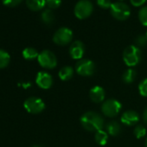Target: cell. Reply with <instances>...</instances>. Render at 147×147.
Segmentation results:
<instances>
[{
	"instance_id": "cell-17",
	"label": "cell",
	"mask_w": 147,
	"mask_h": 147,
	"mask_svg": "<svg viewBox=\"0 0 147 147\" xmlns=\"http://www.w3.org/2000/svg\"><path fill=\"white\" fill-rule=\"evenodd\" d=\"M137 76V73L134 69L132 68H128L126 69L122 75V81L125 84H131L132 83Z\"/></svg>"
},
{
	"instance_id": "cell-14",
	"label": "cell",
	"mask_w": 147,
	"mask_h": 147,
	"mask_svg": "<svg viewBox=\"0 0 147 147\" xmlns=\"http://www.w3.org/2000/svg\"><path fill=\"white\" fill-rule=\"evenodd\" d=\"M106 131L110 136H118L121 131V125L118 121L112 120L106 125Z\"/></svg>"
},
{
	"instance_id": "cell-26",
	"label": "cell",
	"mask_w": 147,
	"mask_h": 147,
	"mask_svg": "<svg viewBox=\"0 0 147 147\" xmlns=\"http://www.w3.org/2000/svg\"><path fill=\"white\" fill-rule=\"evenodd\" d=\"M61 4V0H46V5L49 9H56Z\"/></svg>"
},
{
	"instance_id": "cell-2",
	"label": "cell",
	"mask_w": 147,
	"mask_h": 147,
	"mask_svg": "<svg viewBox=\"0 0 147 147\" xmlns=\"http://www.w3.org/2000/svg\"><path fill=\"white\" fill-rule=\"evenodd\" d=\"M141 60V50L136 45L126 47L123 52V61L130 67L137 66Z\"/></svg>"
},
{
	"instance_id": "cell-12",
	"label": "cell",
	"mask_w": 147,
	"mask_h": 147,
	"mask_svg": "<svg viewBox=\"0 0 147 147\" xmlns=\"http://www.w3.org/2000/svg\"><path fill=\"white\" fill-rule=\"evenodd\" d=\"M85 53V46L82 42L76 41L74 42L69 48L70 56L75 60H82Z\"/></svg>"
},
{
	"instance_id": "cell-15",
	"label": "cell",
	"mask_w": 147,
	"mask_h": 147,
	"mask_svg": "<svg viewBox=\"0 0 147 147\" xmlns=\"http://www.w3.org/2000/svg\"><path fill=\"white\" fill-rule=\"evenodd\" d=\"M73 76H74V69L70 66H65L61 67L58 73L59 78L63 82L69 81L73 77Z\"/></svg>"
},
{
	"instance_id": "cell-33",
	"label": "cell",
	"mask_w": 147,
	"mask_h": 147,
	"mask_svg": "<svg viewBox=\"0 0 147 147\" xmlns=\"http://www.w3.org/2000/svg\"><path fill=\"white\" fill-rule=\"evenodd\" d=\"M145 36H146V37H147V32H146V35H145Z\"/></svg>"
},
{
	"instance_id": "cell-28",
	"label": "cell",
	"mask_w": 147,
	"mask_h": 147,
	"mask_svg": "<svg viewBox=\"0 0 147 147\" xmlns=\"http://www.w3.org/2000/svg\"><path fill=\"white\" fill-rule=\"evenodd\" d=\"M22 1L23 0H2V2L5 5L10 6V7L16 6V5H19Z\"/></svg>"
},
{
	"instance_id": "cell-31",
	"label": "cell",
	"mask_w": 147,
	"mask_h": 147,
	"mask_svg": "<svg viewBox=\"0 0 147 147\" xmlns=\"http://www.w3.org/2000/svg\"><path fill=\"white\" fill-rule=\"evenodd\" d=\"M145 147H147V138H146V140H145Z\"/></svg>"
},
{
	"instance_id": "cell-32",
	"label": "cell",
	"mask_w": 147,
	"mask_h": 147,
	"mask_svg": "<svg viewBox=\"0 0 147 147\" xmlns=\"http://www.w3.org/2000/svg\"><path fill=\"white\" fill-rule=\"evenodd\" d=\"M32 147H41V146H39V145H34V146H32Z\"/></svg>"
},
{
	"instance_id": "cell-1",
	"label": "cell",
	"mask_w": 147,
	"mask_h": 147,
	"mask_svg": "<svg viewBox=\"0 0 147 147\" xmlns=\"http://www.w3.org/2000/svg\"><path fill=\"white\" fill-rule=\"evenodd\" d=\"M82 126L92 132H96L100 130H102L104 127V119L103 117L94 111H89L82 114L80 119Z\"/></svg>"
},
{
	"instance_id": "cell-5",
	"label": "cell",
	"mask_w": 147,
	"mask_h": 147,
	"mask_svg": "<svg viewBox=\"0 0 147 147\" xmlns=\"http://www.w3.org/2000/svg\"><path fill=\"white\" fill-rule=\"evenodd\" d=\"M37 61L40 66L46 69H53L57 65V59L55 55L48 49L42 50L41 53H39Z\"/></svg>"
},
{
	"instance_id": "cell-25",
	"label": "cell",
	"mask_w": 147,
	"mask_h": 147,
	"mask_svg": "<svg viewBox=\"0 0 147 147\" xmlns=\"http://www.w3.org/2000/svg\"><path fill=\"white\" fill-rule=\"evenodd\" d=\"M136 46L140 48V47H144L146 44H147V37L146 36H144V35H140L138 36L137 38H136Z\"/></svg>"
},
{
	"instance_id": "cell-27",
	"label": "cell",
	"mask_w": 147,
	"mask_h": 147,
	"mask_svg": "<svg viewBox=\"0 0 147 147\" xmlns=\"http://www.w3.org/2000/svg\"><path fill=\"white\" fill-rule=\"evenodd\" d=\"M97 4L100 7L103 9L111 8V5H112L111 0H97Z\"/></svg>"
},
{
	"instance_id": "cell-6",
	"label": "cell",
	"mask_w": 147,
	"mask_h": 147,
	"mask_svg": "<svg viewBox=\"0 0 147 147\" xmlns=\"http://www.w3.org/2000/svg\"><path fill=\"white\" fill-rule=\"evenodd\" d=\"M111 14L112 16L119 21H124L126 20L131 14L130 8L127 5L121 3V2H116L112 4L111 5Z\"/></svg>"
},
{
	"instance_id": "cell-19",
	"label": "cell",
	"mask_w": 147,
	"mask_h": 147,
	"mask_svg": "<svg viewBox=\"0 0 147 147\" xmlns=\"http://www.w3.org/2000/svg\"><path fill=\"white\" fill-rule=\"evenodd\" d=\"M42 20L45 24L50 25L55 21V14L50 9H45L41 15Z\"/></svg>"
},
{
	"instance_id": "cell-4",
	"label": "cell",
	"mask_w": 147,
	"mask_h": 147,
	"mask_svg": "<svg viewBox=\"0 0 147 147\" xmlns=\"http://www.w3.org/2000/svg\"><path fill=\"white\" fill-rule=\"evenodd\" d=\"M76 71L81 76H92L95 72V64L89 59L79 60L76 65Z\"/></svg>"
},
{
	"instance_id": "cell-3",
	"label": "cell",
	"mask_w": 147,
	"mask_h": 147,
	"mask_svg": "<svg viewBox=\"0 0 147 147\" xmlns=\"http://www.w3.org/2000/svg\"><path fill=\"white\" fill-rule=\"evenodd\" d=\"M122 109L121 103L115 99H109L105 100L101 105L102 113L108 118H114L120 113Z\"/></svg>"
},
{
	"instance_id": "cell-21",
	"label": "cell",
	"mask_w": 147,
	"mask_h": 147,
	"mask_svg": "<svg viewBox=\"0 0 147 147\" xmlns=\"http://www.w3.org/2000/svg\"><path fill=\"white\" fill-rule=\"evenodd\" d=\"M11 61V56L8 52L4 49H0V69L6 67Z\"/></svg>"
},
{
	"instance_id": "cell-16",
	"label": "cell",
	"mask_w": 147,
	"mask_h": 147,
	"mask_svg": "<svg viewBox=\"0 0 147 147\" xmlns=\"http://www.w3.org/2000/svg\"><path fill=\"white\" fill-rule=\"evenodd\" d=\"M25 2L27 6L34 11L42 10L46 5V0H25Z\"/></svg>"
},
{
	"instance_id": "cell-29",
	"label": "cell",
	"mask_w": 147,
	"mask_h": 147,
	"mask_svg": "<svg viewBox=\"0 0 147 147\" xmlns=\"http://www.w3.org/2000/svg\"><path fill=\"white\" fill-rule=\"evenodd\" d=\"M130 1H131L132 5H134L136 7H138V6L143 5L147 1V0H130Z\"/></svg>"
},
{
	"instance_id": "cell-10",
	"label": "cell",
	"mask_w": 147,
	"mask_h": 147,
	"mask_svg": "<svg viewBox=\"0 0 147 147\" xmlns=\"http://www.w3.org/2000/svg\"><path fill=\"white\" fill-rule=\"evenodd\" d=\"M36 83L42 89H49L53 85V78L50 74L42 71L37 73L36 77Z\"/></svg>"
},
{
	"instance_id": "cell-7",
	"label": "cell",
	"mask_w": 147,
	"mask_h": 147,
	"mask_svg": "<svg viewBox=\"0 0 147 147\" xmlns=\"http://www.w3.org/2000/svg\"><path fill=\"white\" fill-rule=\"evenodd\" d=\"M93 4L89 0H80L75 6V15L79 19L88 18L93 12Z\"/></svg>"
},
{
	"instance_id": "cell-9",
	"label": "cell",
	"mask_w": 147,
	"mask_h": 147,
	"mask_svg": "<svg viewBox=\"0 0 147 147\" xmlns=\"http://www.w3.org/2000/svg\"><path fill=\"white\" fill-rule=\"evenodd\" d=\"M73 39V31L66 27H61L58 29L54 36H53V41L57 45H67Z\"/></svg>"
},
{
	"instance_id": "cell-23",
	"label": "cell",
	"mask_w": 147,
	"mask_h": 147,
	"mask_svg": "<svg viewBox=\"0 0 147 147\" xmlns=\"http://www.w3.org/2000/svg\"><path fill=\"white\" fill-rule=\"evenodd\" d=\"M138 18L144 26H147V6H144L138 12Z\"/></svg>"
},
{
	"instance_id": "cell-24",
	"label": "cell",
	"mask_w": 147,
	"mask_h": 147,
	"mask_svg": "<svg viewBox=\"0 0 147 147\" xmlns=\"http://www.w3.org/2000/svg\"><path fill=\"white\" fill-rule=\"evenodd\" d=\"M138 92L141 96L147 97V78L143 79L138 85Z\"/></svg>"
},
{
	"instance_id": "cell-8",
	"label": "cell",
	"mask_w": 147,
	"mask_h": 147,
	"mask_svg": "<svg viewBox=\"0 0 147 147\" xmlns=\"http://www.w3.org/2000/svg\"><path fill=\"white\" fill-rule=\"evenodd\" d=\"M24 107L28 113L38 114L45 109V103L38 97H30L24 101Z\"/></svg>"
},
{
	"instance_id": "cell-13",
	"label": "cell",
	"mask_w": 147,
	"mask_h": 147,
	"mask_svg": "<svg viewBox=\"0 0 147 147\" xmlns=\"http://www.w3.org/2000/svg\"><path fill=\"white\" fill-rule=\"evenodd\" d=\"M89 97L91 100L94 103H101L105 100L106 92L104 88L100 86H94L90 89Z\"/></svg>"
},
{
	"instance_id": "cell-18",
	"label": "cell",
	"mask_w": 147,
	"mask_h": 147,
	"mask_svg": "<svg viewBox=\"0 0 147 147\" xmlns=\"http://www.w3.org/2000/svg\"><path fill=\"white\" fill-rule=\"evenodd\" d=\"M94 139H95V142L99 145L104 146V145L107 144V143L108 141V133L106 131H104L103 129L100 130V131L95 132Z\"/></svg>"
},
{
	"instance_id": "cell-30",
	"label": "cell",
	"mask_w": 147,
	"mask_h": 147,
	"mask_svg": "<svg viewBox=\"0 0 147 147\" xmlns=\"http://www.w3.org/2000/svg\"><path fill=\"white\" fill-rule=\"evenodd\" d=\"M143 119H144V123L147 125V107L144 109V113H143Z\"/></svg>"
},
{
	"instance_id": "cell-11",
	"label": "cell",
	"mask_w": 147,
	"mask_h": 147,
	"mask_svg": "<svg viewBox=\"0 0 147 147\" xmlns=\"http://www.w3.org/2000/svg\"><path fill=\"white\" fill-rule=\"evenodd\" d=\"M120 121L123 125L127 126L137 125L139 121V115L135 111L128 110L122 113L120 117Z\"/></svg>"
},
{
	"instance_id": "cell-22",
	"label": "cell",
	"mask_w": 147,
	"mask_h": 147,
	"mask_svg": "<svg viewBox=\"0 0 147 147\" xmlns=\"http://www.w3.org/2000/svg\"><path fill=\"white\" fill-rule=\"evenodd\" d=\"M146 127L143 125H137L134 128L133 133L137 138H142L146 135Z\"/></svg>"
},
{
	"instance_id": "cell-20",
	"label": "cell",
	"mask_w": 147,
	"mask_h": 147,
	"mask_svg": "<svg viewBox=\"0 0 147 147\" xmlns=\"http://www.w3.org/2000/svg\"><path fill=\"white\" fill-rule=\"evenodd\" d=\"M22 54H23V57L25 60H34V59L37 58L38 55H39L38 51L36 49L31 48V47L25 48L23 50V53Z\"/></svg>"
}]
</instances>
